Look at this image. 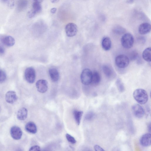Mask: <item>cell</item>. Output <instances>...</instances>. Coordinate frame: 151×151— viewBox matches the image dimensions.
<instances>
[{"label":"cell","mask_w":151,"mask_h":151,"mask_svg":"<svg viewBox=\"0 0 151 151\" xmlns=\"http://www.w3.org/2000/svg\"><path fill=\"white\" fill-rule=\"evenodd\" d=\"M36 86L37 90L41 93H45L47 90L48 83L45 80L41 79L36 82Z\"/></svg>","instance_id":"30bf717a"},{"label":"cell","mask_w":151,"mask_h":151,"mask_svg":"<svg viewBox=\"0 0 151 151\" xmlns=\"http://www.w3.org/2000/svg\"><path fill=\"white\" fill-rule=\"evenodd\" d=\"M83 114V111H82L74 110L73 111V114L75 120L78 125H79L80 123Z\"/></svg>","instance_id":"7402d4cb"},{"label":"cell","mask_w":151,"mask_h":151,"mask_svg":"<svg viewBox=\"0 0 151 151\" xmlns=\"http://www.w3.org/2000/svg\"><path fill=\"white\" fill-rule=\"evenodd\" d=\"M10 133L12 137L15 140H19L22 137V132L18 127L14 126L12 127L10 130Z\"/></svg>","instance_id":"9c48e42d"},{"label":"cell","mask_w":151,"mask_h":151,"mask_svg":"<svg viewBox=\"0 0 151 151\" xmlns=\"http://www.w3.org/2000/svg\"><path fill=\"white\" fill-rule=\"evenodd\" d=\"M113 31L116 34L121 35L125 32L126 30L121 26L116 25L114 26L113 28Z\"/></svg>","instance_id":"603a6c76"},{"label":"cell","mask_w":151,"mask_h":151,"mask_svg":"<svg viewBox=\"0 0 151 151\" xmlns=\"http://www.w3.org/2000/svg\"><path fill=\"white\" fill-rule=\"evenodd\" d=\"M57 8H53L50 9V12L52 14H55L57 11Z\"/></svg>","instance_id":"d6a6232c"},{"label":"cell","mask_w":151,"mask_h":151,"mask_svg":"<svg viewBox=\"0 0 151 151\" xmlns=\"http://www.w3.org/2000/svg\"><path fill=\"white\" fill-rule=\"evenodd\" d=\"M133 96L135 100L141 104H145L148 100L147 93L146 91L143 89H136L133 93Z\"/></svg>","instance_id":"6da1fadb"},{"label":"cell","mask_w":151,"mask_h":151,"mask_svg":"<svg viewBox=\"0 0 151 151\" xmlns=\"http://www.w3.org/2000/svg\"><path fill=\"white\" fill-rule=\"evenodd\" d=\"M8 6L10 7H13L14 4V0H7L6 2Z\"/></svg>","instance_id":"4dcf8cb0"},{"label":"cell","mask_w":151,"mask_h":151,"mask_svg":"<svg viewBox=\"0 0 151 151\" xmlns=\"http://www.w3.org/2000/svg\"><path fill=\"white\" fill-rule=\"evenodd\" d=\"M24 75L26 80L29 83H32L35 82L36 77L35 72L32 67L27 68L25 70Z\"/></svg>","instance_id":"5b68a950"},{"label":"cell","mask_w":151,"mask_h":151,"mask_svg":"<svg viewBox=\"0 0 151 151\" xmlns=\"http://www.w3.org/2000/svg\"><path fill=\"white\" fill-rule=\"evenodd\" d=\"M94 149L96 151H102L104 150L102 147L98 145H95L94 146Z\"/></svg>","instance_id":"1f68e13d"},{"label":"cell","mask_w":151,"mask_h":151,"mask_svg":"<svg viewBox=\"0 0 151 151\" xmlns=\"http://www.w3.org/2000/svg\"><path fill=\"white\" fill-rule=\"evenodd\" d=\"M134 39L132 35L129 33L124 35L121 39V43L125 48L128 49L131 48L133 45Z\"/></svg>","instance_id":"7a4b0ae2"},{"label":"cell","mask_w":151,"mask_h":151,"mask_svg":"<svg viewBox=\"0 0 151 151\" xmlns=\"http://www.w3.org/2000/svg\"><path fill=\"white\" fill-rule=\"evenodd\" d=\"M6 75L5 72L3 70L0 69V83L4 82L6 80Z\"/></svg>","instance_id":"484cf974"},{"label":"cell","mask_w":151,"mask_h":151,"mask_svg":"<svg viewBox=\"0 0 151 151\" xmlns=\"http://www.w3.org/2000/svg\"><path fill=\"white\" fill-rule=\"evenodd\" d=\"M65 33L68 37H72L75 36L78 31V28L76 25L73 23L68 24L65 28Z\"/></svg>","instance_id":"8992f818"},{"label":"cell","mask_w":151,"mask_h":151,"mask_svg":"<svg viewBox=\"0 0 151 151\" xmlns=\"http://www.w3.org/2000/svg\"><path fill=\"white\" fill-rule=\"evenodd\" d=\"M116 85L119 91L121 92H123L125 90V88L121 80L119 79H118L116 82Z\"/></svg>","instance_id":"d4e9b609"},{"label":"cell","mask_w":151,"mask_h":151,"mask_svg":"<svg viewBox=\"0 0 151 151\" xmlns=\"http://www.w3.org/2000/svg\"><path fill=\"white\" fill-rule=\"evenodd\" d=\"M129 61V59L127 56L122 54L118 55L116 57L115 62L117 67L123 68L128 66Z\"/></svg>","instance_id":"277c9868"},{"label":"cell","mask_w":151,"mask_h":151,"mask_svg":"<svg viewBox=\"0 0 151 151\" xmlns=\"http://www.w3.org/2000/svg\"><path fill=\"white\" fill-rule=\"evenodd\" d=\"M138 56V53L136 51H133L130 54V58L131 60H135Z\"/></svg>","instance_id":"f1b7e54d"},{"label":"cell","mask_w":151,"mask_h":151,"mask_svg":"<svg viewBox=\"0 0 151 151\" xmlns=\"http://www.w3.org/2000/svg\"><path fill=\"white\" fill-rule=\"evenodd\" d=\"M101 46L105 50H109L111 46V42L110 38L107 37H104L102 40Z\"/></svg>","instance_id":"9a60e30c"},{"label":"cell","mask_w":151,"mask_h":151,"mask_svg":"<svg viewBox=\"0 0 151 151\" xmlns=\"http://www.w3.org/2000/svg\"><path fill=\"white\" fill-rule=\"evenodd\" d=\"M28 111L26 108L22 107L20 109L17 113V117L20 120H24L27 117Z\"/></svg>","instance_id":"e0dca14e"},{"label":"cell","mask_w":151,"mask_h":151,"mask_svg":"<svg viewBox=\"0 0 151 151\" xmlns=\"http://www.w3.org/2000/svg\"><path fill=\"white\" fill-rule=\"evenodd\" d=\"M150 24L147 22H144L140 24L138 30L141 35H145L149 32L151 30Z\"/></svg>","instance_id":"4fadbf2b"},{"label":"cell","mask_w":151,"mask_h":151,"mask_svg":"<svg viewBox=\"0 0 151 151\" xmlns=\"http://www.w3.org/2000/svg\"><path fill=\"white\" fill-rule=\"evenodd\" d=\"M92 77V72L88 68L84 69L81 75V79L82 83L86 85L91 84Z\"/></svg>","instance_id":"3957f363"},{"label":"cell","mask_w":151,"mask_h":151,"mask_svg":"<svg viewBox=\"0 0 151 151\" xmlns=\"http://www.w3.org/2000/svg\"><path fill=\"white\" fill-rule=\"evenodd\" d=\"M132 110L134 115L137 118H142L144 115V109L139 104H136L133 105L132 107Z\"/></svg>","instance_id":"ba28073f"},{"label":"cell","mask_w":151,"mask_h":151,"mask_svg":"<svg viewBox=\"0 0 151 151\" xmlns=\"http://www.w3.org/2000/svg\"><path fill=\"white\" fill-rule=\"evenodd\" d=\"M102 68L104 73L107 77L110 78L112 76L113 72L109 67L106 65H104Z\"/></svg>","instance_id":"cb8c5ba5"},{"label":"cell","mask_w":151,"mask_h":151,"mask_svg":"<svg viewBox=\"0 0 151 151\" xmlns=\"http://www.w3.org/2000/svg\"><path fill=\"white\" fill-rule=\"evenodd\" d=\"M5 99L6 101L10 104L14 103L17 99L16 92L13 91H9L5 94Z\"/></svg>","instance_id":"7c38bea8"},{"label":"cell","mask_w":151,"mask_h":151,"mask_svg":"<svg viewBox=\"0 0 151 151\" xmlns=\"http://www.w3.org/2000/svg\"><path fill=\"white\" fill-rule=\"evenodd\" d=\"M59 0H50L51 2L53 3H55L58 2Z\"/></svg>","instance_id":"e575fe53"},{"label":"cell","mask_w":151,"mask_h":151,"mask_svg":"<svg viewBox=\"0 0 151 151\" xmlns=\"http://www.w3.org/2000/svg\"><path fill=\"white\" fill-rule=\"evenodd\" d=\"M26 130L28 132L34 134L37 132V129L36 124L33 122H29L26 124Z\"/></svg>","instance_id":"ac0fdd59"},{"label":"cell","mask_w":151,"mask_h":151,"mask_svg":"<svg viewBox=\"0 0 151 151\" xmlns=\"http://www.w3.org/2000/svg\"><path fill=\"white\" fill-rule=\"evenodd\" d=\"M141 145L145 147H148L151 144V135L150 133H147L143 134L140 139Z\"/></svg>","instance_id":"8fae6325"},{"label":"cell","mask_w":151,"mask_h":151,"mask_svg":"<svg viewBox=\"0 0 151 151\" xmlns=\"http://www.w3.org/2000/svg\"><path fill=\"white\" fill-rule=\"evenodd\" d=\"M27 0H18L17 5V8L19 11H21L25 9L28 5Z\"/></svg>","instance_id":"44dd1931"},{"label":"cell","mask_w":151,"mask_h":151,"mask_svg":"<svg viewBox=\"0 0 151 151\" xmlns=\"http://www.w3.org/2000/svg\"><path fill=\"white\" fill-rule=\"evenodd\" d=\"M150 125H151V124H150H150H149V125L148 126V130L150 132V130H151V126H150Z\"/></svg>","instance_id":"8d00e7d4"},{"label":"cell","mask_w":151,"mask_h":151,"mask_svg":"<svg viewBox=\"0 0 151 151\" xmlns=\"http://www.w3.org/2000/svg\"><path fill=\"white\" fill-rule=\"evenodd\" d=\"M49 73L50 78L54 82H56L59 79L60 75L57 69L54 68H51L49 70Z\"/></svg>","instance_id":"5bb4252c"},{"label":"cell","mask_w":151,"mask_h":151,"mask_svg":"<svg viewBox=\"0 0 151 151\" xmlns=\"http://www.w3.org/2000/svg\"><path fill=\"white\" fill-rule=\"evenodd\" d=\"M95 114L92 111H89L85 115V119L87 120H91L94 117Z\"/></svg>","instance_id":"83f0119b"},{"label":"cell","mask_w":151,"mask_h":151,"mask_svg":"<svg viewBox=\"0 0 151 151\" xmlns=\"http://www.w3.org/2000/svg\"><path fill=\"white\" fill-rule=\"evenodd\" d=\"M43 0H34V1L37 2H38V3H40L41 2H42V1Z\"/></svg>","instance_id":"d590c367"},{"label":"cell","mask_w":151,"mask_h":151,"mask_svg":"<svg viewBox=\"0 0 151 151\" xmlns=\"http://www.w3.org/2000/svg\"><path fill=\"white\" fill-rule=\"evenodd\" d=\"M1 1L3 2H6L7 0H0Z\"/></svg>","instance_id":"74e56055"},{"label":"cell","mask_w":151,"mask_h":151,"mask_svg":"<svg viewBox=\"0 0 151 151\" xmlns=\"http://www.w3.org/2000/svg\"><path fill=\"white\" fill-rule=\"evenodd\" d=\"M40 150V147L38 145L33 146L30 147L29 149L30 151H39Z\"/></svg>","instance_id":"f546056e"},{"label":"cell","mask_w":151,"mask_h":151,"mask_svg":"<svg viewBox=\"0 0 151 151\" xmlns=\"http://www.w3.org/2000/svg\"><path fill=\"white\" fill-rule=\"evenodd\" d=\"M1 41L3 44L8 47L12 46L15 43L14 38L10 36H7L3 37Z\"/></svg>","instance_id":"2e32d148"},{"label":"cell","mask_w":151,"mask_h":151,"mask_svg":"<svg viewBox=\"0 0 151 151\" xmlns=\"http://www.w3.org/2000/svg\"><path fill=\"white\" fill-rule=\"evenodd\" d=\"M5 50L4 48L0 46V54H3L4 53Z\"/></svg>","instance_id":"836d02e7"},{"label":"cell","mask_w":151,"mask_h":151,"mask_svg":"<svg viewBox=\"0 0 151 151\" xmlns=\"http://www.w3.org/2000/svg\"><path fill=\"white\" fill-rule=\"evenodd\" d=\"M66 137L68 141L72 144H75L76 141L75 138L68 134H66Z\"/></svg>","instance_id":"4316f807"},{"label":"cell","mask_w":151,"mask_h":151,"mask_svg":"<svg viewBox=\"0 0 151 151\" xmlns=\"http://www.w3.org/2000/svg\"><path fill=\"white\" fill-rule=\"evenodd\" d=\"M42 7L40 3L34 1L32 5V9L28 13V16L29 18H31L35 15L41 12Z\"/></svg>","instance_id":"52a82bcc"},{"label":"cell","mask_w":151,"mask_h":151,"mask_svg":"<svg viewBox=\"0 0 151 151\" xmlns=\"http://www.w3.org/2000/svg\"><path fill=\"white\" fill-rule=\"evenodd\" d=\"M101 79V76L99 73L97 71H95L92 73L91 84L94 86H96L100 83Z\"/></svg>","instance_id":"d6986e66"},{"label":"cell","mask_w":151,"mask_h":151,"mask_svg":"<svg viewBox=\"0 0 151 151\" xmlns=\"http://www.w3.org/2000/svg\"><path fill=\"white\" fill-rule=\"evenodd\" d=\"M151 49L148 47L146 48L143 51L142 56L144 59L146 61L150 62L151 61Z\"/></svg>","instance_id":"ffe728a7"}]
</instances>
